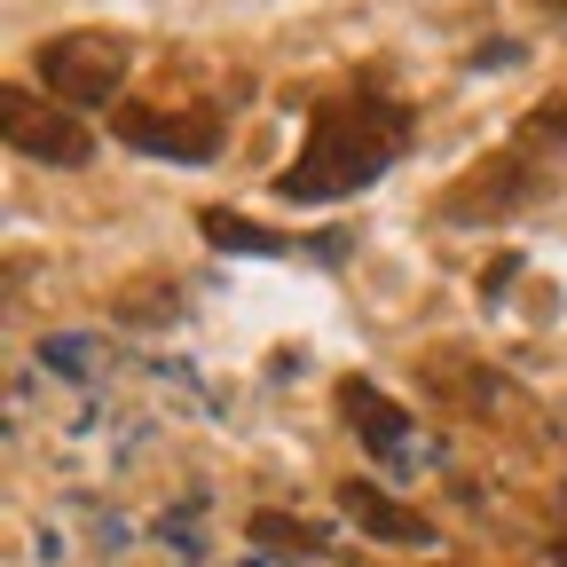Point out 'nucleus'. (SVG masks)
<instances>
[{
  "label": "nucleus",
  "instance_id": "9d476101",
  "mask_svg": "<svg viewBox=\"0 0 567 567\" xmlns=\"http://www.w3.org/2000/svg\"><path fill=\"white\" fill-rule=\"evenodd\" d=\"M245 536H252L260 551H276V559H316V551L331 544L316 520H292V513H252V520H245Z\"/></svg>",
  "mask_w": 567,
  "mask_h": 567
},
{
  "label": "nucleus",
  "instance_id": "0eeeda50",
  "mask_svg": "<svg viewBox=\"0 0 567 567\" xmlns=\"http://www.w3.org/2000/svg\"><path fill=\"white\" fill-rule=\"evenodd\" d=\"M339 513L363 528V536H379V544H434V520L410 513V505H394V496L371 488V481H339Z\"/></svg>",
  "mask_w": 567,
  "mask_h": 567
},
{
  "label": "nucleus",
  "instance_id": "1a4fd4ad",
  "mask_svg": "<svg viewBox=\"0 0 567 567\" xmlns=\"http://www.w3.org/2000/svg\"><path fill=\"white\" fill-rule=\"evenodd\" d=\"M197 229H205V245H221V252H292L284 229H260V221H245V213H229V205H205Z\"/></svg>",
  "mask_w": 567,
  "mask_h": 567
},
{
  "label": "nucleus",
  "instance_id": "f257e3e1",
  "mask_svg": "<svg viewBox=\"0 0 567 567\" xmlns=\"http://www.w3.org/2000/svg\"><path fill=\"white\" fill-rule=\"evenodd\" d=\"M417 134V103L386 95L379 80H354V87H331L316 95L308 111V142L300 158L276 174V197L284 205H331V197H354L371 189Z\"/></svg>",
  "mask_w": 567,
  "mask_h": 567
},
{
  "label": "nucleus",
  "instance_id": "7ed1b4c3",
  "mask_svg": "<svg viewBox=\"0 0 567 567\" xmlns=\"http://www.w3.org/2000/svg\"><path fill=\"white\" fill-rule=\"evenodd\" d=\"M126 63H134L126 32H55V40L40 48V80H48V95L95 111L103 95H118Z\"/></svg>",
  "mask_w": 567,
  "mask_h": 567
},
{
  "label": "nucleus",
  "instance_id": "6e6552de",
  "mask_svg": "<svg viewBox=\"0 0 567 567\" xmlns=\"http://www.w3.org/2000/svg\"><path fill=\"white\" fill-rule=\"evenodd\" d=\"M331 402H339V417L354 425V434L371 442V457H402V450H410V417H402L371 379H339V386H331Z\"/></svg>",
  "mask_w": 567,
  "mask_h": 567
},
{
  "label": "nucleus",
  "instance_id": "f03ea898",
  "mask_svg": "<svg viewBox=\"0 0 567 567\" xmlns=\"http://www.w3.org/2000/svg\"><path fill=\"white\" fill-rule=\"evenodd\" d=\"M111 134L142 158H174V166H213L221 158V103L197 95V87H158V95H126L111 111Z\"/></svg>",
  "mask_w": 567,
  "mask_h": 567
},
{
  "label": "nucleus",
  "instance_id": "423d86ee",
  "mask_svg": "<svg viewBox=\"0 0 567 567\" xmlns=\"http://www.w3.org/2000/svg\"><path fill=\"white\" fill-rule=\"evenodd\" d=\"M417 379H425V394H434L442 410H457V417H481V410H496V402L513 394L505 379L481 363V354H457V347H434Z\"/></svg>",
  "mask_w": 567,
  "mask_h": 567
},
{
  "label": "nucleus",
  "instance_id": "ddd939ff",
  "mask_svg": "<svg viewBox=\"0 0 567 567\" xmlns=\"http://www.w3.org/2000/svg\"><path fill=\"white\" fill-rule=\"evenodd\" d=\"M536 9H551V17H567V0H536Z\"/></svg>",
  "mask_w": 567,
  "mask_h": 567
},
{
  "label": "nucleus",
  "instance_id": "39448f33",
  "mask_svg": "<svg viewBox=\"0 0 567 567\" xmlns=\"http://www.w3.org/2000/svg\"><path fill=\"white\" fill-rule=\"evenodd\" d=\"M0 134H9L17 158H40V166H87L95 158V134L63 103H40L32 87H0Z\"/></svg>",
  "mask_w": 567,
  "mask_h": 567
},
{
  "label": "nucleus",
  "instance_id": "20e7f679",
  "mask_svg": "<svg viewBox=\"0 0 567 567\" xmlns=\"http://www.w3.org/2000/svg\"><path fill=\"white\" fill-rule=\"evenodd\" d=\"M544 189H551V174H536L520 151H496V158L465 166V174L442 189V221H450V229H481V221H505V213L536 205Z\"/></svg>",
  "mask_w": 567,
  "mask_h": 567
},
{
  "label": "nucleus",
  "instance_id": "9b49d317",
  "mask_svg": "<svg viewBox=\"0 0 567 567\" xmlns=\"http://www.w3.org/2000/svg\"><path fill=\"white\" fill-rule=\"evenodd\" d=\"M520 142H544V151H567V95L559 103H536L520 118Z\"/></svg>",
  "mask_w": 567,
  "mask_h": 567
},
{
  "label": "nucleus",
  "instance_id": "f8f14e48",
  "mask_svg": "<svg viewBox=\"0 0 567 567\" xmlns=\"http://www.w3.org/2000/svg\"><path fill=\"white\" fill-rule=\"evenodd\" d=\"M142 284H151V276H134V292H118V316L126 323H166L174 316V292H142Z\"/></svg>",
  "mask_w": 567,
  "mask_h": 567
},
{
  "label": "nucleus",
  "instance_id": "4468645a",
  "mask_svg": "<svg viewBox=\"0 0 567 567\" xmlns=\"http://www.w3.org/2000/svg\"><path fill=\"white\" fill-rule=\"evenodd\" d=\"M551 559H559V567H567V536H559V544H551Z\"/></svg>",
  "mask_w": 567,
  "mask_h": 567
}]
</instances>
